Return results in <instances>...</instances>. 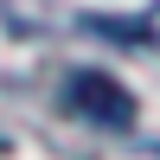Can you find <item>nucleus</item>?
Instances as JSON below:
<instances>
[{"label": "nucleus", "instance_id": "nucleus-1", "mask_svg": "<svg viewBox=\"0 0 160 160\" xmlns=\"http://www.w3.org/2000/svg\"><path fill=\"white\" fill-rule=\"evenodd\" d=\"M64 102H71L90 128H135V96H128L122 77H109V71H71Z\"/></svg>", "mask_w": 160, "mask_h": 160}]
</instances>
